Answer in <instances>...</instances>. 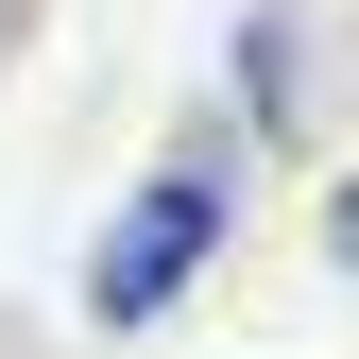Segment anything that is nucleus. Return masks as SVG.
Listing matches in <instances>:
<instances>
[{
	"label": "nucleus",
	"instance_id": "nucleus-1",
	"mask_svg": "<svg viewBox=\"0 0 359 359\" xmlns=\"http://www.w3.org/2000/svg\"><path fill=\"white\" fill-rule=\"evenodd\" d=\"M240 205H257V154H240V120H189L137 189L103 205V240H86V325L103 342H154L171 308H189L222 257H240Z\"/></svg>",
	"mask_w": 359,
	"mask_h": 359
},
{
	"label": "nucleus",
	"instance_id": "nucleus-2",
	"mask_svg": "<svg viewBox=\"0 0 359 359\" xmlns=\"http://www.w3.org/2000/svg\"><path fill=\"white\" fill-rule=\"evenodd\" d=\"M240 120L291 137V154H325V0H257V18H240Z\"/></svg>",
	"mask_w": 359,
	"mask_h": 359
},
{
	"label": "nucleus",
	"instance_id": "nucleus-3",
	"mask_svg": "<svg viewBox=\"0 0 359 359\" xmlns=\"http://www.w3.org/2000/svg\"><path fill=\"white\" fill-rule=\"evenodd\" d=\"M18 34H34V0H0V52H18Z\"/></svg>",
	"mask_w": 359,
	"mask_h": 359
}]
</instances>
